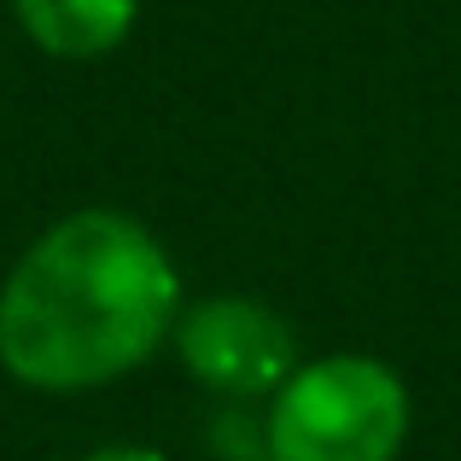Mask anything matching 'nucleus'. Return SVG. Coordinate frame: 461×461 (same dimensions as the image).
<instances>
[{"label":"nucleus","mask_w":461,"mask_h":461,"mask_svg":"<svg viewBox=\"0 0 461 461\" xmlns=\"http://www.w3.org/2000/svg\"><path fill=\"white\" fill-rule=\"evenodd\" d=\"M181 310V281L147 222L77 211L0 281V368L35 392H88L140 368Z\"/></svg>","instance_id":"f257e3e1"},{"label":"nucleus","mask_w":461,"mask_h":461,"mask_svg":"<svg viewBox=\"0 0 461 461\" xmlns=\"http://www.w3.org/2000/svg\"><path fill=\"white\" fill-rule=\"evenodd\" d=\"M409 438V392L374 357L293 368L269 409V461H392Z\"/></svg>","instance_id":"f03ea898"},{"label":"nucleus","mask_w":461,"mask_h":461,"mask_svg":"<svg viewBox=\"0 0 461 461\" xmlns=\"http://www.w3.org/2000/svg\"><path fill=\"white\" fill-rule=\"evenodd\" d=\"M176 350L187 362L193 380L228 397H258L281 392L293 380V327L275 310L251 304V298H204L176 321Z\"/></svg>","instance_id":"7ed1b4c3"},{"label":"nucleus","mask_w":461,"mask_h":461,"mask_svg":"<svg viewBox=\"0 0 461 461\" xmlns=\"http://www.w3.org/2000/svg\"><path fill=\"white\" fill-rule=\"evenodd\" d=\"M12 12L53 59H105L135 30V0H12Z\"/></svg>","instance_id":"20e7f679"},{"label":"nucleus","mask_w":461,"mask_h":461,"mask_svg":"<svg viewBox=\"0 0 461 461\" xmlns=\"http://www.w3.org/2000/svg\"><path fill=\"white\" fill-rule=\"evenodd\" d=\"M82 461H164V456L140 450V444H112V450H94V456H82Z\"/></svg>","instance_id":"39448f33"}]
</instances>
